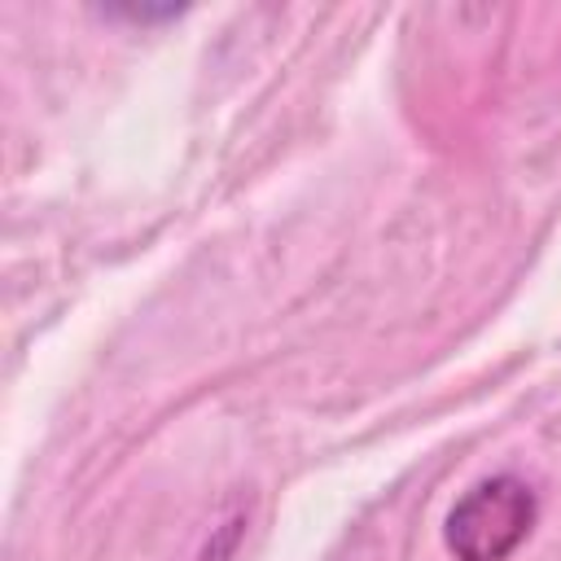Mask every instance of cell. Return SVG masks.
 Masks as SVG:
<instances>
[{"label":"cell","mask_w":561,"mask_h":561,"mask_svg":"<svg viewBox=\"0 0 561 561\" xmlns=\"http://www.w3.org/2000/svg\"><path fill=\"white\" fill-rule=\"evenodd\" d=\"M535 517H539L535 491L522 478L500 473L456 500L443 539L456 561H508L530 539Z\"/></svg>","instance_id":"6da1fadb"},{"label":"cell","mask_w":561,"mask_h":561,"mask_svg":"<svg viewBox=\"0 0 561 561\" xmlns=\"http://www.w3.org/2000/svg\"><path fill=\"white\" fill-rule=\"evenodd\" d=\"M105 18H123V22H171L184 13V4H105Z\"/></svg>","instance_id":"7a4b0ae2"}]
</instances>
